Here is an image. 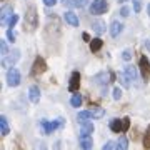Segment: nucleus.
Here are the masks:
<instances>
[{"label": "nucleus", "instance_id": "obj_1", "mask_svg": "<svg viewBox=\"0 0 150 150\" xmlns=\"http://www.w3.org/2000/svg\"><path fill=\"white\" fill-rule=\"evenodd\" d=\"M37 27H38V13H37V8L32 5L28 7L27 13H25V28L33 32Z\"/></svg>", "mask_w": 150, "mask_h": 150}, {"label": "nucleus", "instance_id": "obj_2", "mask_svg": "<svg viewBox=\"0 0 150 150\" xmlns=\"http://www.w3.org/2000/svg\"><path fill=\"white\" fill-rule=\"evenodd\" d=\"M108 10V2L107 0H93L90 5V13L93 15H102Z\"/></svg>", "mask_w": 150, "mask_h": 150}, {"label": "nucleus", "instance_id": "obj_3", "mask_svg": "<svg viewBox=\"0 0 150 150\" xmlns=\"http://www.w3.org/2000/svg\"><path fill=\"white\" fill-rule=\"evenodd\" d=\"M20 80H22L20 72L15 67L13 69H8V72H7V83L10 87H17V85H20Z\"/></svg>", "mask_w": 150, "mask_h": 150}, {"label": "nucleus", "instance_id": "obj_4", "mask_svg": "<svg viewBox=\"0 0 150 150\" xmlns=\"http://www.w3.org/2000/svg\"><path fill=\"white\" fill-rule=\"evenodd\" d=\"M45 70H47V64H45V60H43L42 57H37L35 62H33V67H32V70H30V74H32V75H42Z\"/></svg>", "mask_w": 150, "mask_h": 150}, {"label": "nucleus", "instance_id": "obj_5", "mask_svg": "<svg viewBox=\"0 0 150 150\" xmlns=\"http://www.w3.org/2000/svg\"><path fill=\"white\" fill-rule=\"evenodd\" d=\"M64 123V120L62 118H59V120H54V122H48V120H42V129L45 134H52L54 130H57Z\"/></svg>", "mask_w": 150, "mask_h": 150}, {"label": "nucleus", "instance_id": "obj_6", "mask_svg": "<svg viewBox=\"0 0 150 150\" xmlns=\"http://www.w3.org/2000/svg\"><path fill=\"white\" fill-rule=\"evenodd\" d=\"M140 72H142V79L149 80L150 79V62L147 57H140Z\"/></svg>", "mask_w": 150, "mask_h": 150}, {"label": "nucleus", "instance_id": "obj_7", "mask_svg": "<svg viewBox=\"0 0 150 150\" xmlns=\"http://www.w3.org/2000/svg\"><path fill=\"white\" fill-rule=\"evenodd\" d=\"M18 59H20V52H18V50H13V52H10V54L7 55V57H4V59H2V67H8V65H13Z\"/></svg>", "mask_w": 150, "mask_h": 150}, {"label": "nucleus", "instance_id": "obj_8", "mask_svg": "<svg viewBox=\"0 0 150 150\" xmlns=\"http://www.w3.org/2000/svg\"><path fill=\"white\" fill-rule=\"evenodd\" d=\"M113 74H110V72H102V74H97L95 75V82L97 83H100V85H105V83H108V82H113Z\"/></svg>", "mask_w": 150, "mask_h": 150}, {"label": "nucleus", "instance_id": "obj_9", "mask_svg": "<svg viewBox=\"0 0 150 150\" xmlns=\"http://www.w3.org/2000/svg\"><path fill=\"white\" fill-rule=\"evenodd\" d=\"M79 87H80V74H79V72H74V74H72V79H70V83H69V90L77 92Z\"/></svg>", "mask_w": 150, "mask_h": 150}, {"label": "nucleus", "instance_id": "obj_10", "mask_svg": "<svg viewBox=\"0 0 150 150\" xmlns=\"http://www.w3.org/2000/svg\"><path fill=\"white\" fill-rule=\"evenodd\" d=\"M12 15H13L12 7L10 5H5L4 8H2V13H0V20H2V23H8V20L12 18Z\"/></svg>", "mask_w": 150, "mask_h": 150}, {"label": "nucleus", "instance_id": "obj_11", "mask_svg": "<svg viewBox=\"0 0 150 150\" xmlns=\"http://www.w3.org/2000/svg\"><path fill=\"white\" fill-rule=\"evenodd\" d=\"M64 18H65V22L69 23L70 27H79V18H77V15H75L74 12H65Z\"/></svg>", "mask_w": 150, "mask_h": 150}, {"label": "nucleus", "instance_id": "obj_12", "mask_svg": "<svg viewBox=\"0 0 150 150\" xmlns=\"http://www.w3.org/2000/svg\"><path fill=\"white\" fill-rule=\"evenodd\" d=\"M80 147H82V150H92L93 142H92L90 135H80Z\"/></svg>", "mask_w": 150, "mask_h": 150}, {"label": "nucleus", "instance_id": "obj_13", "mask_svg": "<svg viewBox=\"0 0 150 150\" xmlns=\"http://www.w3.org/2000/svg\"><path fill=\"white\" fill-rule=\"evenodd\" d=\"M28 97H30V100L33 103H38V100H40V90H38L37 85H32L28 88Z\"/></svg>", "mask_w": 150, "mask_h": 150}, {"label": "nucleus", "instance_id": "obj_14", "mask_svg": "<svg viewBox=\"0 0 150 150\" xmlns=\"http://www.w3.org/2000/svg\"><path fill=\"white\" fill-rule=\"evenodd\" d=\"M125 74H127V77H129L130 83L134 85L135 82H137V70H135V67H132V65H127L125 67V70H123Z\"/></svg>", "mask_w": 150, "mask_h": 150}, {"label": "nucleus", "instance_id": "obj_15", "mask_svg": "<svg viewBox=\"0 0 150 150\" xmlns=\"http://www.w3.org/2000/svg\"><path fill=\"white\" fill-rule=\"evenodd\" d=\"M92 132H93V123L90 120L80 123V135H92Z\"/></svg>", "mask_w": 150, "mask_h": 150}, {"label": "nucleus", "instance_id": "obj_16", "mask_svg": "<svg viewBox=\"0 0 150 150\" xmlns=\"http://www.w3.org/2000/svg\"><path fill=\"white\" fill-rule=\"evenodd\" d=\"M122 23L120 22H112V25H110V35L112 37H118L120 35V32H122Z\"/></svg>", "mask_w": 150, "mask_h": 150}, {"label": "nucleus", "instance_id": "obj_17", "mask_svg": "<svg viewBox=\"0 0 150 150\" xmlns=\"http://www.w3.org/2000/svg\"><path fill=\"white\" fill-rule=\"evenodd\" d=\"M110 129H112L113 132L120 134V132L123 130V123H122V120H120V118H115V120H112V122H110Z\"/></svg>", "mask_w": 150, "mask_h": 150}, {"label": "nucleus", "instance_id": "obj_18", "mask_svg": "<svg viewBox=\"0 0 150 150\" xmlns=\"http://www.w3.org/2000/svg\"><path fill=\"white\" fill-rule=\"evenodd\" d=\"M10 132V127H8V122H7L5 117H0V134L2 135H7Z\"/></svg>", "mask_w": 150, "mask_h": 150}, {"label": "nucleus", "instance_id": "obj_19", "mask_svg": "<svg viewBox=\"0 0 150 150\" xmlns=\"http://www.w3.org/2000/svg\"><path fill=\"white\" fill-rule=\"evenodd\" d=\"M77 118H79V122H88L92 118V113H90V110H82V112H79L77 113Z\"/></svg>", "mask_w": 150, "mask_h": 150}, {"label": "nucleus", "instance_id": "obj_20", "mask_svg": "<svg viewBox=\"0 0 150 150\" xmlns=\"http://www.w3.org/2000/svg\"><path fill=\"white\" fill-rule=\"evenodd\" d=\"M90 113H92V118H102L103 115H105V110L100 108V107H95V108L90 110Z\"/></svg>", "mask_w": 150, "mask_h": 150}, {"label": "nucleus", "instance_id": "obj_21", "mask_svg": "<svg viewBox=\"0 0 150 150\" xmlns=\"http://www.w3.org/2000/svg\"><path fill=\"white\" fill-rule=\"evenodd\" d=\"M92 27H93V30H95L97 33H103L105 30H107V28H105V23H103L102 20H97Z\"/></svg>", "mask_w": 150, "mask_h": 150}, {"label": "nucleus", "instance_id": "obj_22", "mask_svg": "<svg viewBox=\"0 0 150 150\" xmlns=\"http://www.w3.org/2000/svg\"><path fill=\"white\" fill-rule=\"evenodd\" d=\"M102 38H93V40H92L90 42V50L92 52H97V50H98V48H102Z\"/></svg>", "mask_w": 150, "mask_h": 150}, {"label": "nucleus", "instance_id": "obj_23", "mask_svg": "<svg viewBox=\"0 0 150 150\" xmlns=\"http://www.w3.org/2000/svg\"><path fill=\"white\" fill-rule=\"evenodd\" d=\"M118 79H120V82H122V85L125 87V88H130V87H132V83H130L129 77H127V74H125V72L118 74Z\"/></svg>", "mask_w": 150, "mask_h": 150}, {"label": "nucleus", "instance_id": "obj_24", "mask_svg": "<svg viewBox=\"0 0 150 150\" xmlns=\"http://www.w3.org/2000/svg\"><path fill=\"white\" fill-rule=\"evenodd\" d=\"M117 145H118V150H127V147H129V140H127V137H120L118 139V142H117Z\"/></svg>", "mask_w": 150, "mask_h": 150}, {"label": "nucleus", "instance_id": "obj_25", "mask_svg": "<svg viewBox=\"0 0 150 150\" xmlns=\"http://www.w3.org/2000/svg\"><path fill=\"white\" fill-rule=\"evenodd\" d=\"M144 149L150 150V125H149V129H147V132H145V135H144Z\"/></svg>", "mask_w": 150, "mask_h": 150}, {"label": "nucleus", "instance_id": "obj_26", "mask_svg": "<svg viewBox=\"0 0 150 150\" xmlns=\"http://www.w3.org/2000/svg\"><path fill=\"white\" fill-rule=\"evenodd\" d=\"M70 102H72L74 107H80V105H82V95H80V93H74V97H72V100H70Z\"/></svg>", "mask_w": 150, "mask_h": 150}, {"label": "nucleus", "instance_id": "obj_27", "mask_svg": "<svg viewBox=\"0 0 150 150\" xmlns=\"http://www.w3.org/2000/svg\"><path fill=\"white\" fill-rule=\"evenodd\" d=\"M0 54H2V57H7L8 55V47H7L5 40H0Z\"/></svg>", "mask_w": 150, "mask_h": 150}, {"label": "nucleus", "instance_id": "obj_28", "mask_svg": "<svg viewBox=\"0 0 150 150\" xmlns=\"http://www.w3.org/2000/svg\"><path fill=\"white\" fill-rule=\"evenodd\" d=\"M102 150H118V145L115 142H107V144L103 145Z\"/></svg>", "mask_w": 150, "mask_h": 150}, {"label": "nucleus", "instance_id": "obj_29", "mask_svg": "<svg viewBox=\"0 0 150 150\" xmlns=\"http://www.w3.org/2000/svg\"><path fill=\"white\" fill-rule=\"evenodd\" d=\"M17 22H18V15H17V13H13V15H12V18L8 20V23H7V27H8V28L15 27V23H17Z\"/></svg>", "mask_w": 150, "mask_h": 150}, {"label": "nucleus", "instance_id": "obj_30", "mask_svg": "<svg viewBox=\"0 0 150 150\" xmlns=\"http://www.w3.org/2000/svg\"><path fill=\"white\" fill-rule=\"evenodd\" d=\"M122 123H123V130H122V134H123V132H127V130H129V127H130V118L129 117L122 118Z\"/></svg>", "mask_w": 150, "mask_h": 150}, {"label": "nucleus", "instance_id": "obj_31", "mask_svg": "<svg viewBox=\"0 0 150 150\" xmlns=\"http://www.w3.org/2000/svg\"><path fill=\"white\" fill-rule=\"evenodd\" d=\"M140 8H142V2H140V0H134V10H135V13H139Z\"/></svg>", "mask_w": 150, "mask_h": 150}, {"label": "nucleus", "instance_id": "obj_32", "mask_svg": "<svg viewBox=\"0 0 150 150\" xmlns=\"http://www.w3.org/2000/svg\"><path fill=\"white\" fill-rule=\"evenodd\" d=\"M7 38H8L10 42H15V33H13V30H12V28H8V30H7Z\"/></svg>", "mask_w": 150, "mask_h": 150}, {"label": "nucleus", "instance_id": "obj_33", "mask_svg": "<svg viewBox=\"0 0 150 150\" xmlns=\"http://www.w3.org/2000/svg\"><path fill=\"white\" fill-rule=\"evenodd\" d=\"M120 97H122V90H120V88H113V98H115V100H120Z\"/></svg>", "mask_w": 150, "mask_h": 150}, {"label": "nucleus", "instance_id": "obj_34", "mask_svg": "<svg viewBox=\"0 0 150 150\" xmlns=\"http://www.w3.org/2000/svg\"><path fill=\"white\" fill-rule=\"evenodd\" d=\"M64 7H75V0H62Z\"/></svg>", "mask_w": 150, "mask_h": 150}, {"label": "nucleus", "instance_id": "obj_35", "mask_svg": "<svg viewBox=\"0 0 150 150\" xmlns=\"http://www.w3.org/2000/svg\"><path fill=\"white\" fill-rule=\"evenodd\" d=\"M87 5V0H75V7L77 8H82V7Z\"/></svg>", "mask_w": 150, "mask_h": 150}, {"label": "nucleus", "instance_id": "obj_36", "mask_svg": "<svg viewBox=\"0 0 150 150\" xmlns=\"http://www.w3.org/2000/svg\"><path fill=\"white\" fill-rule=\"evenodd\" d=\"M129 8H127V7H122V8H120V15L122 17H129Z\"/></svg>", "mask_w": 150, "mask_h": 150}, {"label": "nucleus", "instance_id": "obj_37", "mask_svg": "<svg viewBox=\"0 0 150 150\" xmlns=\"http://www.w3.org/2000/svg\"><path fill=\"white\" fill-rule=\"evenodd\" d=\"M122 57H123V59H125V60H130V59H132V54H130L129 50H125V52H123V55H122Z\"/></svg>", "mask_w": 150, "mask_h": 150}, {"label": "nucleus", "instance_id": "obj_38", "mask_svg": "<svg viewBox=\"0 0 150 150\" xmlns=\"http://www.w3.org/2000/svg\"><path fill=\"white\" fill-rule=\"evenodd\" d=\"M55 2H57V0H43V4H45L47 7H52V5H55Z\"/></svg>", "mask_w": 150, "mask_h": 150}, {"label": "nucleus", "instance_id": "obj_39", "mask_svg": "<svg viewBox=\"0 0 150 150\" xmlns=\"http://www.w3.org/2000/svg\"><path fill=\"white\" fill-rule=\"evenodd\" d=\"M37 150H47V145H45V144H38L37 145Z\"/></svg>", "mask_w": 150, "mask_h": 150}, {"label": "nucleus", "instance_id": "obj_40", "mask_svg": "<svg viewBox=\"0 0 150 150\" xmlns=\"http://www.w3.org/2000/svg\"><path fill=\"white\" fill-rule=\"evenodd\" d=\"M83 40H85V42H92L90 37H88V33H83Z\"/></svg>", "mask_w": 150, "mask_h": 150}, {"label": "nucleus", "instance_id": "obj_41", "mask_svg": "<svg viewBox=\"0 0 150 150\" xmlns=\"http://www.w3.org/2000/svg\"><path fill=\"white\" fill-rule=\"evenodd\" d=\"M145 48H147V50H149V52H150V38H149V40H147V42H145Z\"/></svg>", "mask_w": 150, "mask_h": 150}, {"label": "nucleus", "instance_id": "obj_42", "mask_svg": "<svg viewBox=\"0 0 150 150\" xmlns=\"http://www.w3.org/2000/svg\"><path fill=\"white\" fill-rule=\"evenodd\" d=\"M147 12H149V15H150V4H149V7H147Z\"/></svg>", "mask_w": 150, "mask_h": 150}, {"label": "nucleus", "instance_id": "obj_43", "mask_svg": "<svg viewBox=\"0 0 150 150\" xmlns=\"http://www.w3.org/2000/svg\"><path fill=\"white\" fill-rule=\"evenodd\" d=\"M118 2H125V0H118Z\"/></svg>", "mask_w": 150, "mask_h": 150}]
</instances>
